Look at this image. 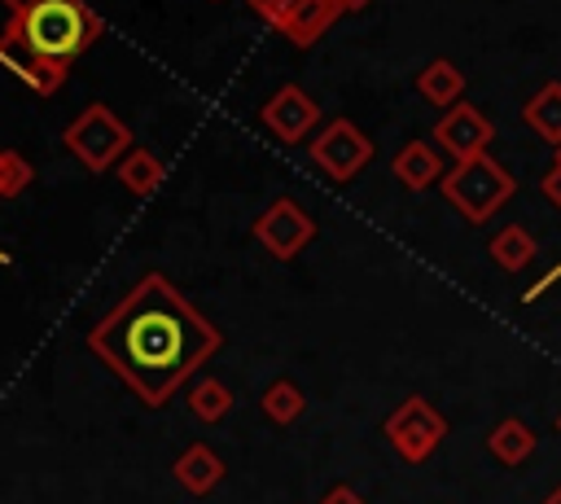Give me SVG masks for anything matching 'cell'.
Here are the masks:
<instances>
[{"label":"cell","instance_id":"obj_1","mask_svg":"<svg viewBox=\"0 0 561 504\" xmlns=\"http://www.w3.org/2000/svg\"><path fill=\"white\" fill-rule=\"evenodd\" d=\"M88 346L140 394V403L162 408L224 346V337L167 276L149 272L88 333Z\"/></svg>","mask_w":561,"mask_h":504},{"label":"cell","instance_id":"obj_2","mask_svg":"<svg viewBox=\"0 0 561 504\" xmlns=\"http://www.w3.org/2000/svg\"><path fill=\"white\" fill-rule=\"evenodd\" d=\"M101 35V18L83 0H26L18 44L48 66H70Z\"/></svg>","mask_w":561,"mask_h":504},{"label":"cell","instance_id":"obj_3","mask_svg":"<svg viewBox=\"0 0 561 504\" xmlns=\"http://www.w3.org/2000/svg\"><path fill=\"white\" fill-rule=\"evenodd\" d=\"M438 184H443V197H447L469 224H486V219L517 193L513 171H508L500 158H491V153H478V158L456 162Z\"/></svg>","mask_w":561,"mask_h":504},{"label":"cell","instance_id":"obj_4","mask_svg":"<svg viewBox=\"0 0 561 504\" xmlns=\"http://www.w3.org/2000/svg\"><path fill=\"white\" fill-rule=\"evenodd\" d=\"M66 149L88 167V171H105L110 162H118L127 153V127L114 110L105 105H88L70 127H66Z\"/></svg>","mask_w":561,"mask_h":504},{"label":"cell","instance_id":"obj_5","mask_svg":"<svg viewBox=\"0 0 561 504\" xmlns=\"http://www.w3.org/2000/svg\"><path fill=\"white\" fill-rule=\"evenodd\" d=\"M443 434H447V421L425 403V399H403L390 416H386V438L394 443V451L403 456V460H425L438 443H443Z\"/></svg>","mask_w":561,"mask_h":504},{"label":"cell","instance_id":"obj_6","mask_svg":"<svg viewBox=\"0 0 561 504\" xmlns=\"http://www.w3.org/2000/svg\"><path fill=\"white\" fill-rule=\"evenodd\" d=\"M373 158V140L351 123V118H333L316 145H311V162L329 175V180H351L355 171H364V162Z\"/></svg>","mask_w":561,"mask_h":504},{"label":"cell","instance_id":"obj_7","mask_svg":"<svg viewBox=\"0 0 561 504\" xmlns=\"http://www.w3.org/2000/svg\"><path fill=\"white\" fill-rule=\"evenodd\" d=\"M311 232H316V224H311L307 210H302L298 202H289V197L272 202V206L254 219V237H259V245H263L267 254H276V259H294V254L311 241Z\"/></svg>","mask_w":561,"mask_h":504},{"label":"cell","instance_id":"obj_8","mask_svg":"<svg viewBox=\"0 0 561 504\" xmlns=\"http://www.w3.org/2000/svg\"><path fill=\"white\" fill-rule=\"evenodd\" d=\"M491 136H495L491 118H486L478 105H469V101L451 105V110L438 118V127H434V140H438V149H443V153H451L456 162L486 153Z\"/></svg>","mask_w":561,"mask_h":504},{"label":"cell","instance_id":"obj_9","mask_svg":"<svg viewBox=\"0 0 561 504\" xmlns=\"http://www.w3.org/2000/svg\"><path fill=\"white\" fill-rule=\"evenodd\" d=\"M316 118H320V110H316V101H311L298 83H285V88L263 105V127H267L276 140H285V145H298V140L316 127Z\"/></svg>","mask_w":561,"mask_h":504},{"label":"cell","instance_id":"obj_10","mask_svg":"<svg viewBox=\"0 0 561 504\" xmlns=\"http://www.w3.org/2000/svg\"><path fill=\"white\" fill-rule=\"evenodd\" d=\"M171 473H175V482H180L188 495H210V491L224 482V460H219L206 443H188V447L175 456Z\"/></svg>","mask_w":561,"mask_h":504},{"label":"cell","instance_id":"obj_11","mask_svg":"<svg viewBox=\"0 0 561 504\" xmlns=\"http://www.w3.org/2000/svg\"><path fill=\"white\" fill-rule=\"evenodd\" d=\"M337 13H342L337 0H294L276 31H280L285 39H294V44H316V39L333 26Z\"/></svg>","mask_w":561,"mask_h":504},{"label":"cell","instance_id":"obj_12","mask_svg":"<svg viewBox=\"0 0 561 504\" xmlns=\"http://www.w3.org/2000/svg\"><path fill=\"white\" fill-rule=\"evenodd\" d=\"M522 118H526V127H530L543 145L561 149V79H548V83L522 105Z\"/></svg>","mask_w":561,"mask_h":504},{"label":"cell","instance_id":"obj_13","mask_svg":"<svg viewBox=\"0 0 561 504\" xmlns=\"http://www.w3.org/2000/svg\"><path fill=\"white\" fill-rule=\"evenodd\" d=\"M416 92L430 101V105H438L443 114L451 110V105H460V92H465V75H460V66L456 61H447V57H434L421 75H416Z\"/></svg>","mask_w":561,"mask_h":504},{"label":"cell","instance_id":"obj_14","mask_svg":"<svg viewBox=\"0 0 561 504\" xmlns=\"http://www.w3.org/2000/svg\"><path fill=\"white\" fill-rule=\"evenodd\" d=\"M394 175H399L403 188L421 193V188H430L434 180H443V162H438L434 145H425V140H408V145L394 153Z\"/></svg>","mask_w":561,"mask_h":504},{"label":"cell","instance_id":"obj_15","mask_svg":"<svg viewBox=\"0 0 561 504\" xmlns=\"http://www.w3.org/2000/svg\"><path fill=\"white\" fill-rule=\"evenodd\" d=\"M228 408H232V390H228L219 377H202V381H193V386H188V412H193L202 425L224 421V416H228Z\"/></svg>","mask_w":561,"mask_h":504},{"label":"cell","instance_id":"obj_16","mask_svg":"<svg viewBox=\"0 0 561 504\" xmlns=\"http://www.w3.org/2000/svg\"><path fill=\"white\" fill-rule=\"evenodd\" d=\"M162 175H167V167H162L149 149H127V153H123V162H118V180H123L136 197L153 193V188L162 184Z\"/></svg>","mask_w":561,"mask_h":504},{"label":"cell","instance_id":"obj_17","mask_svg":"<svg viewBox=\"0 0 561 504\" xmlns=\"http://www.w3.org/2000/svg\"><path fill=\"white\" fill-rule=\"evenodd\" d=\"M491 259L504 267V272H522L530 259H535V237L522 228V224H508L491 237Z\"/></svg>","mask_w":561,"mask_h":504},{"label":"cell","instance_id":"obj_18","mask_svg":"<svg viewBox=\"0 0 561 504\" xmlns=\"http://www.w3.org/2000/svg\"><path fill=\"white\" fill-rule=\"evenodd\" d=\"M302 408H307V399H302V390H298L289 377H276V381L263 390V416L276 421V425H294V421L302 416Z\"/></svg>","mask_w":561,"mask_h":504},{"label":"cell","instance_id":"obj_19","mask_svg":"<svg viewBox=\"0 0 561 504\" xmlns=\"http://www.w3.org/2000/svg\"><path fill=\"white\" fill-rule=\"evenodd\" d=\"M535 451V434L522 425V421H500L495 429H491V456L495 460H504V465H522L526 456Z\"/></svg>","mask_w":561,"mask_h":504},{"label":"cell","instance_id":"obj_20","mask_svg":"<svg viewBox=\"0 0 561 504\" xmlns=\"http://www.w3.org/2000/svg\"><path fill=\"white\" fill-rule=\"evenodd\" d=\"M4 61L26 79V83H35V92H53L57 83H61V66H48L44 57H35V53H26L22 44H13L9 53H4Z\"/></svg>","mask_w":561,"mask_h":504},{"label":"cell","instance_id":"obj_21","mask_svg":"<svg viewBox=\"0 0 561 504\" xmlns=\"http://www.w3.org/2000/svg\"><path fill=\"white\" fill-rule=\"evenodd\" d=\"M31 162L13 149H0V197H18L26 184H31Z\"/></svg>","mask_w":561,"mask_h":504},{"label":"cell","instance_id":"obj_22","mask_svg":"<svg viewBox=\"0 0 561 504\" xmlns=\"http://www.w3.org/2000/svg\"><path fill=\"white\" fill-rule=\"evenodd\" d=\"M539 188H543V197H548V202L561 210V149H557V162L548 167V175L539 180Z\"/></svg>","mask_w":561,"mask_h":504},{"label":"cell","instance_id":"obj_23","mask_svg":"<svg viewBox=\"0 0 561 504\" xmlns=\"http://www.w3.org/2000/svg\"><path fill=\"white\" fill-rule=\"evenodd\" d=\"M289 4H294V0H250V9H254V13H263L272 26H280V18L289 13Z\"/></svg>","mask_w":561,"mask_h":504},{"label":"cell","instance_id":"obj_24","mask_svg":"<svg viewBox=\"0 0 561 504\" xmlns=\"http://www.w3.org/2000/svg\"><path fill=\"white\" fill-rule=\"evenodd\" d=\"M320 504H364V500H359V495H355L351 486H333V491H329V495H324Z\"/></svg>","mask_w":561,"mask_h":504},{"label":"cell","instance_id":"obj_25","mask_svg":"<svg viewBox=\"0 0 561 504\" xmlns=\"http://www.w3.org/2000/svg\"><path fill=\"white\" fill-rule=\"evenodd\" d=\"M364 4H373V0H337L342 13H355V9H364Z\"/></svg>","mask_w":561,"mask_h":504},{"label":"cell","instance_id":"obj_26","mask_svg":"<svg viewBox=\"0 0 561 504\" xmlns=\"http://www.w3.org/2000/svg\"><path fill=\"white\" fill-rule=\"evenodd\" d=\"M552 504H561V491H557V495H552Z\"/></svg>","mask_w":561,"mask_h":504},{"label":"cell","instance_id":"obj_27","mask_svg":"<svg viewBox=\"0 0 561 504\" xmlns=\"http://www.w3.org/2000/svg\"><path fill=\"white\" fill-rule=\"evenodd\" d=\"M557 429H561V421H557Z\"/></svg>","mask_w":561,"mask_h":504}]
</instances>
